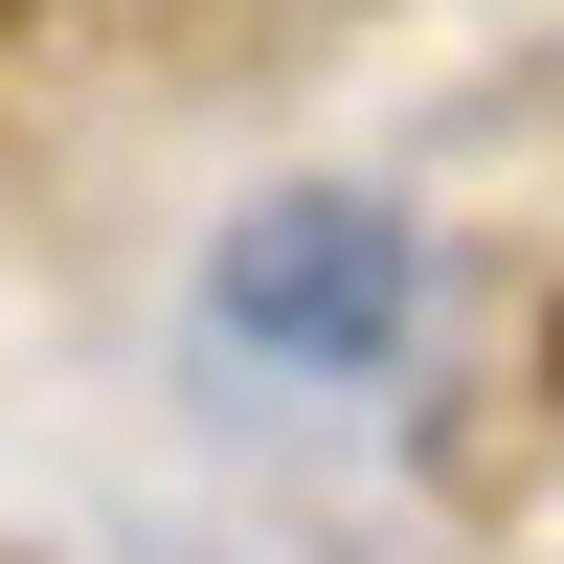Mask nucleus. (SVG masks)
<instances>
[{
  "label": "nucleus",
  "instance_id": "nucleus-1",
  "mask_svg": "<svg viewBox=\"0 0 564 564\" xmlns=\"http://www.w3.org/2000/svg\"><path fill=\"white\" fill-rule=\"evenodd\" d=\"M181 339H204L226 384H271V406H384L406 339H430V226H406L384 181H271V204L204 226Z\"/></svg>",
  "mask_w": 564,
  "mask_h": 564
}]
</instances>
